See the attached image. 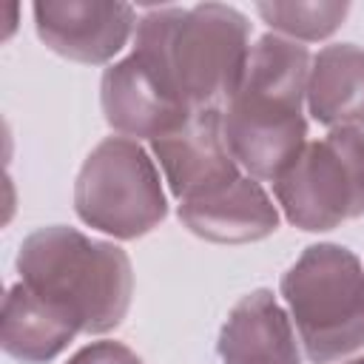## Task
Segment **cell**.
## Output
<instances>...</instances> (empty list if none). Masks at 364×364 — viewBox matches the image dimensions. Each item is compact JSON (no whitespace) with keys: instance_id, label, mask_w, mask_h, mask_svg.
Wrapping results in <instances>:
<instances>
[{"instance_id":"6da1fadb","label":"cell","mask_w":364,"mask_h":364,"mask_svg":"<svg viewBox=\"0 0 364 364\" xmlns=\"http://www.w3.org/2000/svg\"><path fill=\"white\" fill-rule=\"evenodd\" d=\"M247 34L245 14L225 3L156 9L136 23L131 54L188 111L222 108L242 82L250 57Z\"/></svg>"},{"instance_id":"7a4b0ae2","label":"cell","mask_w":364,"mask_h":364,"mask_svg":"<svg viewBox=\"0 0 364 364\" xmlns=\"http://www.w3.org/2000/svg\"><path fill=\"white\" fill-rule=\"evenodd\" d=\"M310 54L304 46L264 34L250 48L245 74L222 111L233 159L256 179H276L307 145L301 100L307 97Z\"/></svg>"},{"instance_id":"3957f363","label":"cell","mask_w":364,"mask_h":364,"mask_svg":"<svg viewBox=\"0 0 364 364\" xmlns=\"http://www.w3.org/2000/svg\"><path fill=\"white\" fill-rule=\"evenodd\" d=\"M17 270L23 284L63 307L82 333H108L128 313L131 259L111 242L88 239L65 225L40 228L26 236Z\"/></svg>"},{"instance_id":"277c9868","label":"cell","mask_w":364,"mask_h":364,"mask_svg":"<svg viewBox=\"0 0 364 364\" xmlns=\"http://www.w3.org/2000/svg\"><path fill=\"white\" fill-rule=\"evenodd\" d=\"M304 353L330 364L364 347V267L341 245H310L282 276Z\"/></svg>"},{"instance_id":"5b68a950","label":"cell","mask_w":364,"mask_h":364,"mask_svg":"<svg viewBox=\"0 0 364 364\" xmlns=\"http://www.w3.org/2000/svg\"><path fill=\"white\" fill-rule=\"evenodd\" d=\"M74 208L88 228L117 239H136L168 213L154 159L128 136H108L88 154L74 185Z\"/></svg>"},{"instance_id":"8992f818","label":"cell","mask_w":364,"mask_h":364,"mask_svg":"<svg viewBox=\"0 0 364 364\" xmlns=\"http://www.w3.org/2000/svg\"><path fill=\"white\" fill-rule=\"evenodd\" d=\"M276 199L290 225L330 230L364 216V131L333 128L307 142L273 179Z\"/></svg>"},{"instance_id":"52a82bcc","label":"cell","mask_w":364,"mask_h":364,"mask_svg":"<svg viewBox=\"0 0 364 364\" xmlns=\"http://www.w3.org/2000/svg\"><path fill=\"white\" fill-rule=\"evenodd\" d=\"M151 148L165 171L171 193L179 202L242 176L225 142L222 108L193 111L185 125L151 139Z\"/></svg>"},{"instance_id":"ba28073f","label":"cell","mask_w":364,"mask_h":364,"mask_svg":"<svg viewBox=\"0 0 364 364\" xmlns=\"http://www.w3.org/2000/svg\"><path fill=\"white\" fill-rule=\"evenodd\" d=\"M134 6L128 3H97V0H65V3H34V23L40 40L77 63H105L131 37Z\"/></svg>"},{"instance_id":"9c48e42d","label":"cell","mask_w":364,"mask_h":364,"mask_svg":"<svg viewBox=\"0 0 364 364\" xmlns=\"http://www.w3.org/2000/svg\"><path fill=\"white\" fill-rule=\"evenodd\" d=\"M179 219L191 233L222 245L256 242L279 228L276 205L250 176H236L199 196L182 199Z\"/></svg>"},{"instance_id":"30bf717a","label":"cell","mask_w":364,"mask_h":364,"mask_svg":"<svg viewBox=\"0 0 364 364\" xmlns=\"http://www.w3.org/2000/svg\"><path fill=\"white\" fill-rule=\"evenodd\" d=\"M102 111L114 131L156 139L188 122L193 111L162 91L136 54L114 63L102 74Z\"/></svg>"},{"instance_id":"8fae6325","label":"cell","mask_w":364,"mask_h":364,"mask_svg":"<svg viewBox=\"0 0 364 364\" xmlns=\"http://www.w3.org/2000/svg\"><path fill=\"white\" fill-rule=\"evenodd\" d=\"M222 364H301L290 316L270 290L247 293L219 333Z\"/></svg>"},{"instance_id":"7c38bea8","label":"cell","mask_w":364,"mask_h":364,"mask_svg":"<svg viewBox=\"0 0 364 364\" xmlns=\"http://www.w3.org/2000/svg\"><path fill=\"white\" fill-rule=\"evenodd\" d=\"M82 333L57 304L37 296L28 284H14L3 299V350L23 364H46Z\"/></svg>"},{"instance_id":"4fadbf2b","label":"cell","mask_w":364,"mask_h":364,"mask_svg":"<svg viewBox=\"0 0 364 364\" xmlns=\"http://www.w3.org/2000/svg\"><path fill=\"white\" fill-rule=\"evenodd\" d=\"M307 108L330 128L364 125V48L336 43L316 54L307 77Z\"/></svg>"},{"instance_id":"5bb4252c","label":"cell","mask_w":364,"mask_h":364,"mask_svg":"<svg viewBox=\"0 0 364 364\" xmlns=\"http://www.w3.org/2000/svg\"><path fill=\"white\" fill-rule=\"evenodd\" d=\"M262 20L299 40H321L333 34L350 11V3H259Z\"/></svg>"},{"instance_id":"9a60e30c","label":"cell","mask_w":364,"mask_h":364,"mask_svg":"<svg viewBox=\"0 0 364 364\" xmlns=\"http://www.w3.org/2000/svg\"><path fill=\"white\" fill-rule=\"evenodd\" d=\"M65 364H142V361L134 350H128L119 341H94L77 350Z\"/></svg>"},{"instance_id":"2e32d148","label":"cell","mask_w":364,"mask_h":364,"mask_svg":"<svg viewBox=\"0 0 364 364\" xmlns=\"http://www.w3.org/2000/svg\"><path fill=\"white\" fill-rule=\"evenodd\" d=\"M347 364H364V358H353V361H347Z\"/></svg>"}]
</instances>
